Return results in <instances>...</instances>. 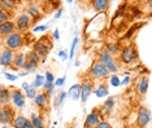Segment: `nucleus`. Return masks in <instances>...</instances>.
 <instances>
[{
	"instance_id": "nucleus-12",
	"label": "nucleus",
	"mask_w": 152,
	"mask_h": 128,
	"mask_svg": "<svg viewBox=\"0 0 152 128\" xmlns=\"http://www.w3.org/2000/svg\"><path fill=\"white\" fill-rule=\"evenodd\" d=\"M31 23V16L29 13H21V14L17 16L16 18V26H17V31H25L27 27Z\"/></svg>"
},
{
	"instance_id": "nucleus-20",
	"label": "nucleus",
	"mask_w": 152,
	"mask_h": 128,
	"mask_svg": "<svg viewBox=\"0 0 152 128\" xmlns=\"http://www.w3.org/2000/svg\"><path fill=\"white\" fill-rule=\"evenodd\" d=\"M68 97L74 100V101H78L81 100V84H73L68 91Z\"/></svg>"
},
{
	"instance_id": "nucleus-15",
	"label": "nucleus",
	"mask_w": 152,
	"mask_h": 128,
	"mask_svg": "<svg viewBox=\"0 0 152 128\" xmlns=\"http://www.w3.org/2000/svg\"><path fill=\"white\" fill-rule=\"evenodd\" d=\"M34 103L40 110H46L48 108V105H50V96L46 92H38V95L34 98Z\"/></svg>"
},
{
	"instance_id": "nucleus-38",
	"label": "nucleus",
	"mask_w": 152,
	"mask_h": 128,
	"mask_svg": "<svg viewBox=\"0 0 152 128\" xmlns=\"http://www.w3.org/2000/svg\"><path fill=\"white\" fill-rule=\"evenodd\" d=\"M110 127H112V126H110L107 120H100V122L96 124L95 128H110Z\"/></svg>"
},
{
	"instance_id": "nucleus-41",
	"label": "nucleus",
	"mask_w": 152,
	"mask_h": 128,
	"mask_svg": "<svg viewBox=\"0 0 152 128\" xmlns=\"http://www.w3.org/2000/svg\"><path fill=\"white\" fill-rule=\"evenodd\" d=\"M57 54H58V57L61 58V61H66L68 58H69V54H68L65 51H58Z\"/></svg>"
},
{
	"instance_id": "nucleus-29",
	"label": "nucleus",
	"mask_w": 152,
	"mask_h": 128,
	"mask_svg": "<svg viewBox=\"0 0 152 128\" xmlns=\"http://www.w3.org/2000/svg\"><path fill=\"white\" fill-rule=\"evenodd\" d=\"M143 25H144V23L140 22V23H135V25H133L131 27H129V30L126 31V34H125V36H124V39H130V38L133 36L134 34H135V31L139 29V27L143 26Z\"/></svg>"
},
{
	"instance_id": "nucleus-31",
	"label": "nucleus",
	"mask_w": 152,
	"mask_h": 128,
	"mask_svg": "<svg viewBox=\"0 0 152 128\" xmlns=\"http://www.w3.org/2000/svg\"><path fill=\"white\" fill-rule=\"evenodd\" d=\"M37 89H38V88H35L33 84H30V87L27 88V89H25V91H23V92H25V95H26V97H27V98L34 100V98H35V96L38 95Z\"/></svg>"
},
{
	"instance_id": "nucleus-5",
	"label": "nucleus",
	"mask_w": 152,
	"mask_h": 128,
	"mask_svg": "<svg viewBox=\"0 0 152 128\" xmlns=\"http://www.w3.org/2000/svg\"><path fill=\"white\" fill-rule=\"evenodd\" d=\"M47 38L48 36H43V38H40V39H38L37 41H34V43H33V49L40 56V58H42V62H44L46 57L48 56V53H50L51 48H52V43H51V41H48V43H47V41H46Z\"/></svg>"
},
{
	"instance_id": "nucleus-27",
	"label": "nucleus",
	"mask_w": 152,
	"mask_h": 128,
	"mask_svg": "<svg viewBox=\"0 0 152 128\" xmlns=\"http://www.w3.org/2000/svg\"><path fill=\"white\" fill-rule=\"evenodd\" d=\"M26 13H29L31 16V18H39L40 17V9L37 5H33V4H30L26 8Z\"/></svg>"
},
{
	"instance_id": "nucleus-45",
	"label": "nucleus",
	"mask_w": 152,
	"mask_h": 128,
	"mask_svg": "<svg viewBox=\"0 0 152 128\" xmlns=\"http://www.w3.org/2000/svg\"><path fill=\"white\" fill-rule=\"evenodd\" d=\"M61 14H63V8H58L57 12L55 13V20H58L61 17Z\"/></svg>"
},
{
	"instance_id": "nucleus-42",
	"label": "nucleus",
	"mask_w": 152,
	"mask_h": 128,
	"mask_svg": "<svg viewBox=\"0 0 152 128\" xmlns=\"http://www.w3.org/2000/svg\"><path fill=\"white\" fill-rule=\"evenodd\" d=\"M130 82H131V79H130V75H125V78L121 80V85H124V87H126V85H129L130 84Z\"/></svg>"
},
{
	"instance_id": "nucleus-4",
	"label": "nucleus",
	"mask_w": 152,
	"mask_h": 128,
	"mask_svg": "<svg viewBox=\"0 0 152 128\" xmlns=\"http://www.w3.org/2000/svg\"><path fill=\"white\" fill-rule=\"evenodd\" d=\"M98 61L102 62L104 66H107V69L110 72H118V65L115 60V56L110 54L108 51H100L98 53Z\"/></svg>"
},
{
	"instance_id": "nucleus-52",
	"label": "nucleus",
	"mask_w": 152,
	"mask_h": 128,
	"mask_svg": "<svg viewBox=\"0 0 152 128\" xmlns=\"http://www.w3.org/2000/svg\"><path fill=\"white\" fill-rule=\"evenodd\" d=\"M79 1H83V0H79Z\"/></svg>"
},
{
	"instance_id": "nucleus-14",
	"label": "nucleus",
	"mask_w": 152,
	"mask_h": 128,
	"mask_svg": "<svg viewBox=\"0 0 152 128\" xmlns=\"http://www.w3.org/2000/svg\"><path fill=\"white\" fill-rule=\"evenodd\" d=\"M27 64L26 60V53H22V52H16L15 58H13V65L12 67L13 70H20V69H25Z\"/></svg>"
},
{
	"instance_id": "nucleus-3",
	"label": "nucleus",
	"mask_w": 152,
	"mask_h": 128,
	"mask_svg": "<svg viewBox=\"0 0 152 128\" xmlns=\"http://www.w3.org/2000/svg\"><path fill=\"white\" fill-rule=\"evenodd\" d=\"M110 74H112V72L107 69V66H104V65L99 61L94 62L87 72L90 79H107L110 77Z\"/></svg>"
},
{
	"instance_id": "nucleus-1",
	"label": "nucleus",
	"mask_w": 152,
	"mask_h": 128,
	"mask_svg": "<svg viewBox=\"0 0 152 128\" xmlns=\"http://www.w3.org/2000/svg\"><path fill=\"white\" fill-rule=\"evenodd\" d=\"M120 62L124 65H127V66H134V65L138 64L139 61V54H138V51L135 46L133 44H127V46L122 47L120 54H118Z\"/></svg>"
},
{
	"instance_id": "nucleus-13",
	"label": "nucleus",
	"mask_w": 152,
	"mask_h": 128,
	"mask_svg": "<svg viewBox=\"0 0 152 128\" xmlns=\"http://www.w3.org/2000/svg\"><path fill=\"white\" fill-rule=\"evenodd\" d=\"M11 126L13 128H34V124L31 119H27L23 115H16L15 119L12 120Z\"/></svg>"
},
{
	"instance_id": "nucleus-28",
	"label": "nucleus",
	"mask_w": 152,
	"mask_h": 128,
	"mask_svg": "<svg viewBox=\"0 0 152 128\" xmlns=\"http://www.w3.org/2000/svg\"><path fill=\"white\" fill-rule=\"evenodd\" d=\"M44 83H46V75H43V74H37V77H35V79H34V82L31 83V84H33L35 88H43Z\"/></svg>"
},
{
	"instance_id": "nucleus-18",
	"label": "nucleus",
	"mask_w": 152,
	"mask_h": 128,
	"mask_svg": "<svg viewBox=\"0 0 152 128\" xmlns=\"http://www.w3.org/2000/svg\"><path fill=\"white\" fill-rule=\"evenodd\" d=\"M91 7L94 8L96 12H107L109 9L110 5V0H90Z\"/></svg>"
},
{
	"instance_id": "nucleus-10",
	"label": "nucleus",
	"mask_w": 152,
	"mask_h": 128,
	"mask_svg": "<svg viewBox=\"0 0 152 128\" xmlns=\"http://www.w3.org/2000/svg\"><path fill=\"white\" fill-rule=\"evenodd\" d=\"M100 120H103V113L99 111L98 109H94L86 116L83 127L85 128H94V127H96V124H98Z\"/></svg>"
},
{
	"instance_id": "nucleus-2",
	"label": "nucleus",
	"mask_w": 152,
	"mask_h": 128,
	"mask_svg": "<svg viewBox=\"0 0 152 128\" xmlns=\"http://www.w3.org/2000/svg\"><path fill=\"white\" fill-rule=\"evenodd\" d=\"M23 40H25V38L21 34V31H15L11 35L3 38V47L9 48V49H13V51H18L25 44Z\"/></svg>"
},
{
	"instance_id": "nucleus-50",
	"label": "nucleus",
	"mask_w": 152,
	"mask_h": 128,
	"mask_svg": "<svg viewBox=\"0 0 152 128\" xmlns=\"http://www.w3.org/2000/svg\"><path fill=\"white\" fill-rule=\"evenodd\" d=\"M66 3H68V4H72V3H73V0H66Z\"/></svg>"
},
{
	"instance_id": "nucleus-51",
	"label": "nucleus",
	"mask_w": 152,
	"mask_h": 128,
	"mask_svg": "<svg viewBox=\"0 0 152 128\" xmlns=\"http://www.w3.org/2000/svg\"><path fill=\"white\" fill-rule=\"evenodd\" d=\"M15 1H17V3H20V1H21V0H15Z\"/></svg>"
},
{
	"instance_id": "nucleus-47",
	"label": "nucleus",
	"mask_w": 152,
	"mask_h": 128,
	"mask_svg": "<svg viewBox=\"0 0 152 128\" xmlns=\"http://www.w3.org/2000/svg\"><path fill=\"white\" fill-rule=\"evenodd\" d=\"M29 74H30V71L25 70V71H22V72H18L17 75H18V78H20V77H26V75H29Z\"/></svg>"
},
{
	"instance_id": "nucleus-43",
	"label": "nucleus",
	"mask_w": 152,
	"mask_h": 128,
	"mask_svg": "<svg viewBox=\"0 0 152 128\" xmlns=\"http://www.w3.org/2000/svg\"><path fill=\"white\" fill-rule=\"evenodd\" d=\"M46 80H51V82H55L56 79H55V77H53V74L51 71H46Z\"/></svg>"
},
{
	"instance_id": "nucleus-9",
	"label": "nucleus",
	"mask_w": 152,
	"mask_h": 128,
	"mask_svg": "<svg viewBox=\"0 0 152 128\" xmlns=\"http://www.w3.org/2000/svg\"><path fill=\"white\" fill-rule=\"evenodd\" d=\"M25 100H26V95L22 92V88H15L12 89V105L16 109H23L25 108Z\"/></svg>"
},
{
	"instance_id": "nucleus-26",
	"label": "nucleus",
	"mask_w": 152,
	"mask_h": 128,
	"mask_svg": "<svg viewBox=\"0 0 152 128\" xmlns=\"http://www.w3.org/2000/svg\"><path fill=\"white\" fill-rule=\"evenodd\" d=\"M105 49L108 51L110 54L116 56V54H120V52H121V49H122V47H121L120 43H108L105 46Z\"/></svg>"
},
{
	"instance_id": "nucleus-17",
	"label": "nucleus",
	"mask_w": 152,
	"mask_h": 128,
	"mask_svg": "<svg viewBox=\"0 0 152 128\" xmlns=\"http://www.w3.org/2000/svg\"><path fill=\"white\" fill-rule=\"evenodd\" d=\"M11 103H12V89L1 85V89H0V106L11 105Z\"/></svg>"
},
{
	"instance_id": "nucleus-33",
	"label": "nucleus",
	"mask_w": 152,
	"mask_h": 128,
	"mask_svg": "<svg viewBox=\"0 0 152 128\" xmlns=\"http://www.w3.org/2000/svg\"><path fill=\"white\" fill-rule=\"evenodd\" d=\"M78 41H79L78 36H77V38H74V39H73V43H72V48H70V53H69V58H70V60L74 57L75 48H77V46H78Z\"/></svg>"
},
{
	"instance_id": "nucleus-21",
	"label": "nucleus",
	"mask_w": 152,
	"mask_h": 128,
	"mask_svg": "<svg viewBox=\"0 0 152 128\" xmlns=\"http://www.w3.org/2000/svg\"><path fill=\"white\" fill-rule=\"evenodd\" d=\"M17 7V1L15 0H0V9L7 12H13Z\"/></svg>"
},
{
	"instance_id": "nucleus-22",
	"label": "nucleus",
	"mask_w": 152,
	"mask_h": 128,
	"mask_svg": "<svg viewBox=\"0 0 152 128\" xmlns=\"http://www.w3.org/2000/svg\"><path fill=\"white\" fill-rule=\"evenodd\" d=\"M116 106V98L115 97H108L107 101L103 103V110L105 111V115H110V113L113 111V108Z\"/></svg>"
},
{
	"instance_id": "nucleus-24",
	"label": "nucleus",
	"mask_w": 152,
	"mask_h": 128,
	"mask_svg": "<svg viewBox=\"0 0 152 128\" xmlns=\"http://www.w3.org/2000/svg\"><path fill=\"white\" fill-rule=\"evenodd\" d=\"M26 60H27V62H30V64H35V65H39V62H42V61H40V60H42L40 56L34 49L29 51L26 53Z\"/></svg>"
},
{
	"instance_id": "nucleus-49",
	"label": "nucleus",
	"mask_w": 152,
	"mask_h": 128,
	"mask_svg": "<svg viewBox=\"0 0 152 128\" xmlns=\"http://www.w3.org/2000/svg\"><path fill=\"white\" fill-rule=\"evenodd\" d=\"M50 4H53V3H56V1H60V0H47Z\"/></svg>"
},
{
	"instance_id": "nucleus-25",
	"label": "nucleus",
	"mask_w": 152,
	"mask_h": 128,
	"mask_svg": "<svg viewBox=\"0 0 152 128\" xmlns=\"http://www.w3.org/2000/svg\"><path fill=\"white\" fill-rule=\"evenodd\" d=\"M30 119H31V122L34 124V128H43L44 127V119L40 115H38L37 113H31Z\"/></svg>"
},
{
	"instance_id": "nucleus-36",
	"label": "nucleus",
	"mask_w": 152,
	"mask_h": 128,
	"mask_svg": "<svg viewBox=\"0 0 152 128\" xmlns=\"http://www.w3.org/2000/svg\"><path fill=\"white\" fill-rule=\"evenodd\" d=\"M65 80H66V78H65V77L57 78L56 80H55V85H56V87H58V88H61V87H63V85L65 84Z\"/></svg>"
},
{
	"instance_id": "nucleus-8",
	"label": "nucleus",
	"mask_w": 152,
	"mask_h": 128,
	"mask_svg": "<svg viewBox=\"0 0 152 128\" xmlns=\"http://www.w3.org/2000/svg\"><path fill=\"white\" fill-rule=\"evenodd\" d=\"M151 122V111L144 106H140L137 113V126L138 127H146Z\"/></svg>"
},
{
	"instance_id": "nucleus-40",
	"label": "nucleus",
	"mask_w": 152,
	"mask_h": 128,
	"mask_svg": "<svg viewBox=\"0 0 152 128\" xmlns=\"http://www.w3.org/2000/svg\"><path fill=\"white\" fill-rule=\"evenodd\" d=\"M47 30V26L46 25H39V26H35L33 30V33H44Z\"/></svg>"
},
{
	"instance_id": "nucleus-11",
	"label": "nucleus",
	"mask_w": 152,
	"mask_h": 128,
	"mask_svg": "<svg viewBox=\"0 0 152 128\" xmlns=\"http://www.w3.org/2000/svg\"><path fill=\"white\" fill-rule=\"evenodd\" d=\"M94 93V84H92L91 79H85L81 84V101L82 103L87 102L90 96Z\"/></svg>"
},
{
	"instance_id": "nucleus-23",
	"label": "nucleus",
	"mask_w": 152,
	"mask_h": 128,
	"mask_svg": "<svg viewBox=\"0 0 152 128\" xmlns=\"http://www.w3.org/2000/svg\"><path fill=\"white\" fill-rule=\"evenodd\" d=\"M137 89H138V93H139L140 96L146 95V93L148 92V79L147 78H140Z\"/></svg>"
},
{
	"instance_id": "nucleus-30",
	"label": "nucleus",
	"mask_w": 152,
	"mask_h": 128,
	"mask_svg": "<svg viewBox=\"0 0 152 128\" xmlns=\"http://www.w3.org/2000/svg\"><path fill=\"white\" fill-rule=\"evenodd\" d=\"M109 84L112 85V87H120L121 85V79L118 78V75H117V72H112L109 77Z\"/></svg>"
},
{
	"instance_id": "nucleus-16",
	"label": "nucleus",
	"mask_w": 152,
	"mask_h": 128,
	"mask_svg": "<svg viewBox=\"0 0 152 128\" xmlns=\"http://www.w3.org/2000/svg\"><path fill=\"white\" fill-rule=\"evenodd\" d=\"M17 30V26L15 22H12L11 20L5 21V22H0V34H1V39L8 35H11L12 33H15Z\"/></svg>"
},
{
	"instance_id": "nucleus-32",
	"label": "nucleus",
	"mask_w": 152,
	"mask_h": 128,
	"mask_svg": "<svg viewBox=\"0 0 152 128\" xmlns=\"http://www.w3.org/2000/svg\"><path fill=\"white\" fill-rule=\"evenodd\" d=\"M12 17V12H7V10L0 9V22H5V21H9Z\"/></svg>"
},
{
	"instance_id": "nucleus-39",
	"label": "nucleus",
	"mask_w": 152,
	"mask_h": 128,
	"mask_svg": "<svg viewBox=\"0 0 152 128\" xmlns=\"http://www.w3.org/2000/svg\"><path fill=\"white\" fill-rule=\"evenodd\" d=\"M37 67H38V65H35V64H30V62H27V64H26V67H25V70L30 71V72H33V71H35V70H37Z\"/></svg>"
},
{
	"instance_id": "nucleus-48",
	"label": "nucleus",
	"mask_w": 152,
	"mask_h": 128,
	"mask_svg": "<svg viewBox=\"0 0 152 128\" xmlns=\"http://www.w3.org/2000/svg\"><path fill=\"white\" fill-rule=\"evenodd\" d=\"M30 87V83H27V82H25V83H22V85H21V88H22V91H25V89H27Z\"/></svg>"
},
{
	"instance_id": "nucleus-35",
	"label": "nucleus",
	"mask_w": 152,
	"mask_h": 128,
	"mask_svg": "<svg viewBox=\"0 0 152 128\" xmlns=\"http://www.w3.org/2000/svg\"><path fill=\"white\" fill-rule=\"evenodd\" d=\"M3 74H4V77L8 79L9 82H15L17 78H18V75H15V74H11V72H8V71H3Z\"/></svg>"
},
{
	"instance_id": "nucleus-7",
	"label": "nucleus",
	"mask_w": 152,
	"mask_h": 128,
	"mask_svg": "<svg viewBox=\"0 0 152 128\" xmlns=\"http://www.w3.org/2000/svg\"><path fill=\"white\" fill-rule=\"evenodd\" d=\"M15 54H16V52L13 49L3 47L1 53H0V65H1L3 67H12Z\"/></svg>"
},
{
	"instance_id": "nucleus-6",
	"label": "nucleus",
	"mask_w": 152,
	"mask_h": 128,
	"mask_svg": "<svg viewBox=\"0 0 152 128\" xmlns=\"http://www.w3.org/2000/svg\"><path fill=\"white\" fill-rule=\"evenodd\" d=\"M16 116V111L11 105H3L0 106V124H12V120Z\"/></svg>"
},
{
	"instance_id": "nucleus-37",
	"label": "nucleus",
	"mask_w": 152,
	"mask_h": 128,
	"mask_svg": "<svg viewBox=\"0 0 152 128\" xmlns=\"http://www.w3.org/2000/svg\"><path fill=\"white\" fill-rule=\"evenodd\" d=\"M55 87H56V85H55V82L46 80V83H44V85H43V89H44V91H48V89H52Z\"/></svg>"
},
{
	"instance_id": "nucleus-19",
	"label": "nucleus",
	"mask_w": 152,
	"mask_h": 128,
	"mask_svg": "<svg viewBox=\"0 0 152 128\" xmlns=\"http://www.w3.org/2000/svg\"><path fill=\"white\" fill-rule=\"evenodd\" d=\"M94 95L99 98H104V97H108L109 96V89H108V85L105 83H100L96 88H94Z\"/></svg>"
},
{
	"instance_id": "nucleus-34",
	"label": "nucleus",
	"mask_w": 152,
	"mask_h": 128,
	"mask_svg": "<svg viewBox=\"0 0 152 128\" xmlns=\"http://www.w3.org/2000/svg\"><path fill=\"white\" fill-rule=\"evenodd\" d=\"M66 96H68V92H61L60 95H58L57 101H56V103H55V106H58L60 103H63V102H64V100L66 98Z\"/></svg>"
},
{
	"instance_id": "nucleus-46",
	"label": "nucleus",
	"mask_w": 152,
	"mask_h": 128,
	"mask_svg": "<svg viewBox=\"0 0 152 128\" xmlns=\"http://www.w3.org/2000/svg\"><path fill=\"white\" fill-rule=\"evenodd\" d=\"M52 38H53L55 40H58V39H60V33H58V30H55V31H53Z\"/></svg>"
},
{
	"instance_id": "nucleus-44",
	"label": "nucleus",
	"mask_w": 152,
	"mask_h": 128,
	"mask_svg": "<svg viewBox=\"0 0 152 128\" xmlns=\"http://www.w3.org/2000/svg\"><path fill=\"white\" fill-rule=\"evenodd\" d=\"M130 10H131V13H133L134 16H139L140 13H142V10H139V8H138V7H131Z\"/></svg>"
}]
</instances>
